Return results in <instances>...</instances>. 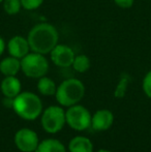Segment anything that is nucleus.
Listing matches in <instances>:
<instances>
[{
  "label": "nucleus",
  "mask_w": 151,
  "mask_h": 152,
  "mask_svg": "<svg viewBox=\"0 0 151 152\" xmlns=\"http://www.w3.org/2000/svg\"><path fill=\"white\" fill-rule=\"evenodd\" d=\"M30 50L46 55L58 45L59 32L54 25L50 23H38L34 25L27 35Z\"/></svg>",
  "instance_id": "obj_1"
},
{
  "label": "nucleus",
  "mask_w": 151,
  "mask_h": 152,
  "mask_svg": "<svg viewBox=\"0 0 151 152\" xmlns=\"http://www.w3.org/2000/svg\"><path fill=\"white\" fill-rule=\"evenodd\" d=\"M12 110L24 120H35L42 113V99L33 92H21L14 98Z\"/></svg>",
  "instance_id": "obj_2"
},
{
  "label": "nucleus",
  "mask_w": 151,
  "mask_h": 152,
  "mask_svg": "<svg viewBox=\"0 0 151 152\" xmlns=\"http://www.w3.org/2000/svg\"><path fill=\"white\" fill-rule=\"evenodd\" d=\"M85 95V86L82 81L76 78L64 80L59 86L55 93L56 100L62 107H71L77 104L83 99Z\"/></svg>",
  "instance_id": "obj_3"
},
{
  "label": "nucleus",
  "mask_w": 151,
  "mask_h": 152,
  "mask_svg": "<svg viewBox=\"0 0 151 152\" xmlns=\"http://www.w3.org/2000/svg\"><path fill=\"white\" fill-rule=\"evenodd\" d=\"M21 70L28 78L39 79L48 72L49 61L44 55L31 51L21 59Z\"/></svg>",
  "instance_id": "obj_4"
},
{
  "label": "nucleus",
  "mask_w": 151,
  "mask_h": 152,
  "mask_svg": "<svg viewBox=\"0 0 151 152\" xmlns=\"http://www.w3.org/2000/svg\"><path fill=\"white\" fill-rule=\"evenodd\" d=\"M40 123L46 132L51 134H57L62 129L66 123L65 111L59 106L48 107L42 113Z\"/></svg>",
  "instance_id": "obj_5"
},
{
  "label": "nucleus",
  "mask_w": 151,
  "mask_h": 152,
  "mask_svg": "<svg viewBox=\"0 0 151 152\" xmlns=\"http://www.w3.org/2000/svg\"><path fill=\"white\" fill-rule=\"evenodd\" d=\"M90 112L81 104H74L65 111V120L67 125L74 130L83 132L91 126Z\"/></svg>",
  "instance_id": "obj_6"
},
{
  "label": "nucleus",
  "mask_w": 151,
  "mask_h": 152,
  "mask_svg": "<svg viewBox=\"0 0 151 152\" xmlns=\"http://www.w3.org/2000/svg\"><path fill=\"white\" fill-rule=\"evenodd\" d=\"M15 145L21 152H34L39 141L34 130L30 128H21L15 134Z\"/></svg>",
  "instance_id": "obj_7"
},
{
  "label": "nucleus",
  "mask_w": 151,
  "mask_h": 152,
  "mask_svg": "<svg viewBox=\"0 0 151 152\" xmlns=\"http://www.w3.org/2000/svg\"><path fill=\"white\" fill-rule=\"evenodd\" d=\"M51 60L58 67H69L73 64L76 54L71 47L58 44L50 52Z\"/></svg>",
  "instance_id": "obj_8"
},
{
  "label": "nucleus",
  "mask_w": 151,
  "mask_h": 152,
  "mask_svg": "<svg viewBox=\"0 0 151 152\" xmlns=\"http://www.w3.org/2000/svg\"><path fill=\"white\" fill-rule=\"evenodd\" d=\"M6 48H7L9 56L16 57L18 59H22L23 57H25L31 51L27 37H24L22 35L12 36L8 40Z\"/></svg>",
  "instance_id": "obj_9"
},
{
  "label": "nucleus",
  "mask_w": 151,
  "mask_h": 152,
  "mask_svg": "<svg viewBox=\"0 0 151 152\" xmlns=\"http://www.w3.org/2000/svg\"><path fill=\"white\" fill-rule=\"evenodd\" d=\"M113 122V113L107 109H101L93 114L91 118V127L96 132H105L111 127Z\"/></svg>",
  "instance_id": "obj_10"
},
{
  "label": "nucleus",
  "mask_w": 151,
  "mask_h": 152,
  "mask_svg": "<svg viewBox=\"0 0 151 152\" xmlns=\"http://www.w3.org/2000/svg\"><path fill=\"white\" fill-rule=\"evenodd\" d=\"M22 84L16 76L4 77L0 84V90L5 97L15 98L18 94L21 93Z\"/></svg>",
  "instance_id": "obj_11"
},
{
  "label": "nucleus",
  "mask_w": 151,
  "mask_h": 152,
  "mask_svg": "<svg viewBox=\"0 0 151 152\" xmlns=\"http://www.w3.org/2000/svg\"><path fill=\"white\" fill-rule=\"evenodd\" d=\"M21 70V59L16 57H6L0 61V72L4 77L17 76Z\"/></svg>",
  "instance_id": "obj_12"
},
{
  "label": "nucleus",
  "mask_w": 151,
  "mask_h": 152,
  "mask_svg": "<svg viewBox=\"0 0 151 152\" xmlns=\"http://www.w3.org/2000/svg\"><path fill=\"white\" fill-rule=\"evenodd\" d=\"M69 152H93V143L88 138L77 136L69 141Z\"/></svg>",
  "instance_id": "obj_13"
},
{
  "label": "nucleus",
  "mask_w": 151,
  "mask_h": 152,
  "mask_svg": "<svg viewBox=\"0 0 151 152\" xmlns=\"http://www.w3.org/2000/svg\"><path fill=\"white\" fill-rule=\"evenodd\" d=\"M35 152H66V148L59 140L46 139L39 142Z\"/></svg>",
  "instance_id": "obj_14"
},
{
  "label": "nucleus",
  "mask_w": 151,
  "mask_h": 152,
  "mask_svg": "<svg viewBox=\"0 0 151 152\" xmlns=\"http://www.w3.org/2000/svg\"><path fill=\"white\" fill-rule=\"evenodd\" d=\"M37 90L44 96H52L55 95V93H56L57 85L51 78L44 76L38 79Z\"/></svg>",
  "instance_id": "obj_15"
},
{
  "label": "nucleus",
  "mask_w": 151,
  "mask_h": 152,
  "mask_svg": "<svg viewBox=\"0 0 151 152\" xmlns=\"http://www.w3.org/2000/svg\"><path fill=\"white\" fill-rule=\"evenodd\" d=\"M90 66H91L90 59H89V57L87 56V55H84V54L76 55L75 59H74V61H73V64H71V67H73L77 72H80V74L86 72L87 70L90 68Z\"/></svg>",
  "instance_id": "obj_16"
},
{
  "label": "nucleus",
  "mask_w": 151,
  "mask_h": 152,
  "mask_svg": "<svg viewBox=\"0 0 151 152\" xmlns=\"http://www.w3.org/2000/svg\"><path fill=\"white\" fill-rule=\"evenodd\" d=\"M3 4V10L9 16H14L20 12L22 4H21V0H3L2 2Z\"/></svg>",
  "instance_id": "obj_17"
},
{
  "label": "nucleus",
  "mask_w": 151,
  "mask_h": 152,
  "mask_svg": "<svg viewBox=\"0 0 151 152\" xmlns=\"http://www.w3.org/2000/svg\"><path fill=\"white\" fill-rule=\"evenodd\" d=\"M129 76L127 75H123L122 77L120 78L119 80L118 84H117L116 88H115V91H114V96L116 98H122L124 97L125 93H126V90H127V87H128V84H129Z\"/></svg>",
  "instance_id": "obj_18"
},
{
  "label": "nucleus",
  "mask_w": 151,
  "mask_h": 152,
  "mask_svg": "<svg viewBox=\"0 0 151 152\" xmlns=\"http://www.w3.org/2000/svg\"><path fill=\"white\" fill-rule=\"evenodd\" d=\"M42 3H44V0H21L22 7L27 10H37Z\"/></svg>",
  "instance_id": "obj_19"
},
{
  "label": "nucleus",
  "mask_w": 151,
  "mask_h": 152,
  "mask_svg": "<svg viewBox=\"0 0 151 152\" xmlns=\"http://www.w3.org/2000/svg\"><path fill=\"white\" fill-rule=\"evenodd\" d=\"M142 88H143L144 93L146 94L147 97L151 98V70L145 75L142 83Z\"/></svg>",
  "instance_id": "obj_20"
},
{
  "label": "nucleus",
  "mask_w": 151,
  "mask_h": 152,
  "mask_svg": "<svg viewBox=\"0 0 151 152\" xmlns=\"http://www.w3.org/2000/svg\"><path fill=\"white\" fill-rule=\"evenodd\" d=\"M114 3L120 8H131L135 3V0H114Z\"/></svg>",
  "instance_id": "obj_21"
},
{
  "label": "nucleus",
  "mask_w": 151,
  "mask_h": 152,
  "mask_svg": "<svg viewBox=\"0 0 151 152\" xmlns=\"http://www.w3.org/2000/svg\"><path fill=\"white\" fill-rule=\"evenodd\" d=\"M2 102H3V104H4V107H5V108L12 109V106H14V98L5 97V96H4Z\"/></svg>",
  "instance_id": "obj_22"
},
{
  "label": "nucleus",
  "mask_w": 151,
  "mask_h": 152,
  "mask_svg": "<svg viewBox=\"0 0 151 152\" xmlns=\"http://www.w3.org/2000/svg\"><path fill=\"white\" fill-rule=\"evenodd\" d=\"M6 48V45H5V42H4L3 38L0 36V56H1L2 54H3L4 50H5Z\"/></svg>",
  "instance_id": "obj_23"
},
{
  "label": "nucleus",
  "mask_w": 151,
  "mask_h": 152,
  "mask_svg": "<svg viewBox=\"0 0 151 152\" xmlns=\"http://www.w3.org/2000/svg\"><path fill=\"white\" fill-rule=\"evenodd\" d=\"M97 152H111L110 150H107V149H101V150H98Z\"/></svg>",
  "instance_id": "obj_24"
},
{
  "label": "nucleus",
  "mask_w": 151,
  "mask_h": 152,
  "mask_svg": "<svg viewBox=\"0 0 151 152\" xmlns=\"http://www.w3.org/2000/svg\"><path fill=\"white\" fill-rule=\"evenodd\" d=\"M2 2H3V0H0V4H1V3H2Z\"/></svg>",
  "instance_id": "obj_25"
},
{
  "label": "nucleus",
  "mask_w": 151,
  "mask_h": 152,
  "mask_svg": "<svg viewBox=\"0 0 151 152\" xmlns=\"http://www.w3.org/2000/svg\"><path fill=\"white\" fill-rule=\"evenodd\" d=\"M34 152H35V151H34Z\"/></svg>",
  "instance_id": "obj_26"
}]
</instances>
